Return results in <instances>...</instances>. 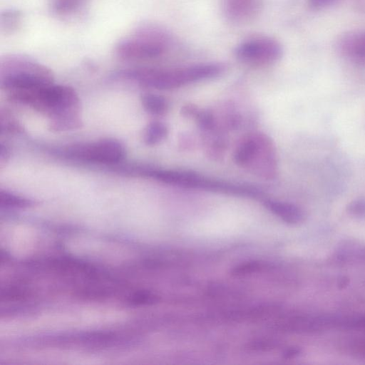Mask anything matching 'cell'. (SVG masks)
Segmentation results:
<instances>
[{"instance_id":"6da1fadb","label":"cell","mask_w":365,"mask_h":365,"mask_svg":"<svg viewBox=\"0 0 365 365\" xmlns=\"http://www.w3.org/2000/svg\"><path fill=\"white\" fill-rule=\"evenodd\" d=\"M9 98L46 115L48 125L54 131L72 130L82 125L80 99L71 87L52 83L34 90L11 92Z\"/></svg>"},{"instance_id":"7a4b0ae2","label":"cell","mask_w":365,"mask_h":365,"mask_svg":"<svg viewBox=\"0 0 365 365\" xmlns=\"http://www.w3.org/2000/svg\"><path fill=\"white\" fill-rule=\"evenodd\" d=\"M223 67L216 63L178 68H136L118 71L115 76L158 90H171L219 76Z\"/></svg>"},{"instance_id":"3957f363","label":"cell","mask_w":365,"mask_h":365,"mask_svg":"<svg viewBox=\"0 0 365 365\" xmlns=\"http://www.w3.org/2000/svg\"><path fill=\"white\" fill-rule=\"evenodd\" d=\"M52 71L34 58L9 53L0 59V86L9 93L30 91L53 83Z\"/></svg>"},{"instance_id":"277c9868","label":"cell","mask_w":365,"mask_h":365,"mask_svg":"<svg viewBox=\"0 0 365 365\" xmlns=\"http://www.w3.org/2000/svg\"><path fill=\"white\" fill-rule=\"evenodd\" d=\"M235 163L264 180L277 174V158L273 142L265 134L249 133L242 138L234 152Z\"/></svg>"},{"instance_id":"5b68a950","label":"cell","mask_w":365,"mask_h":365,"mask_svg":"<svg viewBox=\"0 0 365 365\" xmlns=\"http://www.w3.org/2000/svg\"><path fill=\"white\" fill-rule=\"evenodd\" d=\"M168 45V36L163 29L153 24L142 23L116 43L114 52L125 61L147 60L163 55Z\"/></svg>"},{"instance_id":"8992f818","label":"cell","mask_w":365,"mask_h":365,"mask_svg":"<svg viewBox=\"0 0 365 365\" xmlns=\"http://www.w3.org/2000/svg\"><path fill=\"white\" fill-rule=\"evenodd\" d=\"M139 173L165 184L227 194L255 197L257 187L210 179L196 173L181 170L143 168Z\"/></svg>"},{"instance_id":"52a82bcc","label":"cell","mask_w":365,"mask_h":365,"mask_svg":"<svg viewBox=\"0 0 365 365\" xmlns=\"http://www.w3.org/2000/svg\"><path fill=\"white\" fill-rule=\"evenodd\" d=\"M64 154L71 158L101 164H115L123 160L126 150L124 145L115 139L78 143L65 148Z\"/></svg>"},{"instance_id":"ba28073f","label":"cell","mask_w":365,"mask_h":365,"mask_svg":"<svg viewBox=\"0 0 365 365\" xmlns=\"http://www.w3.org/2000/svg\"><path fill=\"white\" fill-rule=\"evenodd\" d=\"M280 44L268 37L248 39L240 44L236 49L237 58L250 66H265L274 63L282 56Z\"/></svg>"},{"instance_id":"9c48e42d","label":"cell","mask_w":365,"mask_h":365,"mask_svg":"<svg viewBox=\"0 0 365 365\" xmlns=\"http://www.w3.org/2000/svg\"><path fill=\"white\" fill-rule=\"evenodd\" d=\"M337 48L350 61L365 64V31H355L343 35L338 41Z\"/></svg>"},{"instance_id":"30bf717a","label":"cell","mask_w":365,"mask_h":365,"mask_svg":"<svg viewBox=\"0 0 365 365\" xmlns=\"http://www.w3.org/2000/svg\"><path fill=\"white\" fill-rule=\"evenodd\" d=\"M264 205L272 214L289 224H299L305 219L304 210L292 203L275 200H264Z\"/></svg>"},{"instance_id":"8fae6325","label":"cell","mask_w":365,"mask_h":365,"mask_svg":"<svg viewBox=\"0 0 365 365\" xmlns=\"http://www.w3.org/2000/svg\"><path fill=\"white\" fill-rule=\"evenodd\" d=\"M261 0H225L227 15L235 21H246L259 11Z\"/></svg>"},{"instance_id":"7c38bea8","label":"cell","mask_w":365,"mask_h":365,"mask_svg":"<svg viewBox=\"0 0 365 365\" xmlns=\"http://www.w3.org/2000/svg\"><path fill=\"white\" fill-rule=\"evenodd\" d=\"M89 0H49V9L53 14L68 17L81 12Z\"/></svg>"},{"instance_id":"4fadbf2b","label":"cell","mask_w":365,"mask_h":365,"mask_svg":"<svg viewBox=\"0 0 365 365\" xmlns=\"http://www.w3.org/2000/svg\"><path fill=\"white\" fill-rule=\"evenodd\" d=\"M22 12L16 9H6L0 14V30L5 34L16 31L21 26Z\"/></svg>"},{"instance_id":"5bb4252c","label":"cell","mask_w":365,"mask_h":365,"mask_svg":"<svg viewBox=\"0 0 365 365\" xmlns=\"http://www.w3.org/2000/svg\"><path fill=\"white\" fill-rule=\"evenodd\" d=\"M141 103L144 109L149 113L161 115L168 110L167 99L158 94L145 93L141 97Z\"/></svg>"},{"instance_id":"9a60e30c","label":"cell","mask_w":365,"mask_h":365,"mask_svg":"<svg viewBox=\"0 0 365 365\" xmlns=\"http://www.w3.org/2000/svg\"><path fill=\"white\" fill-rule=\"evenodd\" d=\"M168 133L165 124L160 121H153L145 128L143 134L144 143L148 145H154L165 138Z\"/></svg>"},{"instance_id":"2e32d148","label":"cell","mask_w":365,"mask_h":365,"mask_svg":"<svg viewBox=\"0 0 365 365\" xmlns=\"http://www.w3.org/2000/svg\"><path fill=\"white\" fill-rule=\"evenodd\" d=\"M32 201L26 197L15 195L6 190L0 191V205L9 208H24L32 205Z\"/></svg>"},{"instance_id":"e0dca14e","label":"cell","mask_w":365,"mask_h":365,"mask_svg":"<svg viewBox=\"0 0 365 365\" xmlns=\"http://www.w3.org/2000/svg\"><path fill=\"white\" fill-rule=\"evenodd\" d=\"M158 296L148 291H137L128 297V302L133 305H147L157 302Z\"/></svg>"},{"instance_id":"ac0fdd59","label":"cell","mask_w":365,"mask_h":365,"mask_svg":"<svg viewBox=\"0 0 365 365\" xmlns=\"http://www.w3.org/2000/svg\"><path fill=\"white\" fill-rule=\"evenodd\" d=\"M0 123L1 133H19L23 131L21 124L8 113L1 111Z\"/></svg>"},{"instance_id":"d6986e66","label":"cell","mask_w":365,"mask_h":365,"mask_svg":"<svg viewBox=\"0 0 365 365\" xmlns=\"http://www.w3.org/2000/svg\"><path fill=\"white\" fill-rule=\"evenodd\" d=\"M262 268L263 264L262 262L250 261L235 266L232 270V274L235 276L246 275L258 272Z\"/></svg>"},{"instance_id":"ffe728a7","label":"cell","mask_w":365,"mask_h":365,"mask_svg":"<svg viewBox=\"0 0 365 365\" xmlns=\"http://www.w3.org/2000/svg\"><path fill=\"white\" fill-rule=\"evenodd\" d=\"M347 212L356 217H365V198L360 197L350 202L347 205Z\"/></svg>"},{"instance_id":"44dd1931","label":"cell","mask_w":365,"mask_h":365,"mask_svg":"<svg viewBox=\"0 0 365 365\" xmlns=\"http://www.w3.org/2000/svg\"><path fill=\"white\" fill-rule=\"evenodd\" d=\"M339 0H309V5L314 9H320L336 4Z\"/></svg>"},{"instance_id":"7402d4cb","label":"cell","mask_w":365,"mask_h":365,"mask_svg":"<svg viewBox=\"0 0 365 365\" xmlns=\"http://www.w3.org/2000/svg\"><path fill=\"white\" fill-rule=\"evenodd\" d=\"M9 148L3 144L2 143L0 145V158L1 160H6V158L9 157Z\"/></svg>"},{"instance_id":"603a6c76","label":"cell","mask_w":365,"mask_h":365,"mask_svg":"<svg viewBox=\"0 0 365 365\" xmlns=\"http://www.w3.org/2000/svg\"><path fill=\"white\" fill-rule=\"evenodd\" d=\"M298 354V351L296 350V349H289L287 350L285 353H284V356L288 358V357H292L296 354Z\"/></svg>"}]
</instances>
